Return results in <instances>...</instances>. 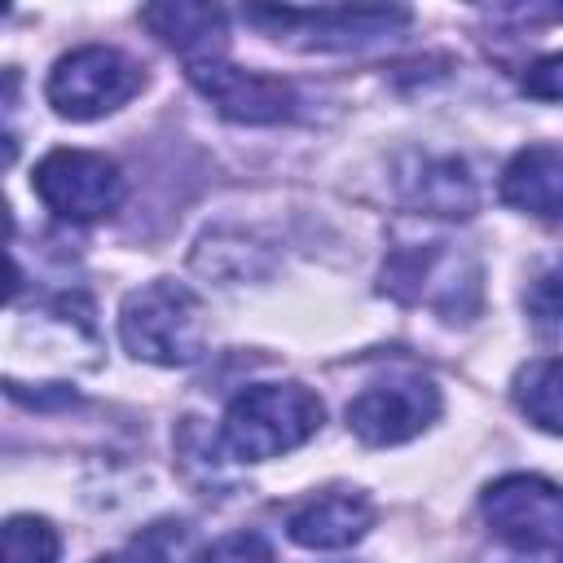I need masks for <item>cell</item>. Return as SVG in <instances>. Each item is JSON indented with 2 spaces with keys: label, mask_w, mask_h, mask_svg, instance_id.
<instances>
[{
  "label": "cell",
  "mask_w": 563,
  "mask_h": 563,
  "mask_svg": "<svg viewBox=\"0 0 563 563\" xmlns=\"http://www.w3.org/2000/svg\"><path fill=\"white\" fill-rule=\"evenodd\" d=\"M246 22L264 26L273 40H286L295 48L347 53V48H369L378 40H391L409 22V9L400 4H321V9L251 4Z\"/></svg>",
  "instance_id": "3957f363"
},
{
  "label": "cell",
  "mask_w": 563,
  "mask_h": 563,
  "mask_svg": "<svg viewBox=\"0 0 563 563\" xmlns=\"http://www.w3.org/2000/svg\"><path fill=\"white\" fill-rule=\"evenodd\" d=\"M92 563H163L150 545H128V550H114V554H101V559H92Z\"/></svg>",
  "instance_id": "ac0fdd59"
},
{
  "label": "cell",
  "mask_w": 563,
  "mask_h": 563,
  "mask_svg": "<svg viewBox=\"0 0 563 563\" xmlns=\"http://www.w3.org/2000/svg\"><path fill=\"white\" fill-rule=\"evenodd\" d=\"M369 528H374V506L361 493H321L286 519L290 541L303 550H347Z\"/></svg>",
  "instance_id": "9c48e42d"
},
{
  "label": "cell",
  "mask_w": 563,
  "mask_h": 563,
  "mask_svg": "<svg viewBox=\"0 0 563 563\" xmlns=\"http://www.w3.org/2000/svg\"><path fill=\"white\" fill-rule=\"evenodd\" d=\"M321 400L299 383H255L238 391L220 422V444L238 462H268L321 431Z\"/></svg>",
  "instance_id": "6da1fadb"
},
{
  "label": "cell",
  "mask_w": 563,
  "mask_h": 563,
  "mask_svg": "<svg viewBox=\"0 0 563 563\" xmlns=\"http://www.w3.org/2000/svg\"><path fill=\"white\" fill-rule=\"evenodd\" d=\"M501 202L541 220H563V150L559 145L519 150L501 172Z\"/></svg>",
  "instance_id": "8fae6325"
},
{
  "label": "cell",
  "mask_w": 563,
  "mask_h": 563,
  "mask_svg": "<svg viewBox=\"0 0 563 563\" xmlns=\"http://www.w3.org/2000/svg\"><path fill=\"white\" fill-rule=\"evenodd\" d=\"M422 211L435 216H466L475 207V185L466 176L462 163H422V172L413 176V194H409Z\"/></svg>",
  "instance_id": "4fadbf2b"
},
{
  "label": "cell",
  "mask_w": 563,
  "mask_h": 563,
  "mask_svg": "<svg viewBox=\"0 0 563 563\" xmlns=\"http://www.w3.org/2000/svg\"><path fill=\"white\" fill-rule=\"evenodd\" d=\"M515 405L541 431L563 435V356L532 361L528 369H519V378H515Z\"/></svg>",
  "instance_id": "7c38bea8"
},
{
  "label": "cell",
  "mask_w": 563,
  "mask_h": 563,
  "mask_svg": "<svg viewBox=\"0 0 563 563\" xmlns=\"http://www.w3.org/2000/svg\"><path fill=\"white\" fill-rule=\"evenodd\" d=\"M31 189L62 220H101L123 202V172L92 150H53L40 158Z\"/></svg>",
  "instance_id": "52a82bcc"
},
{
  "label": "cell",
  "mask_w": 563,
  "mask_h": 563,
  "mask_svg": "<svg viewBox=\"0 0 563 563\" xmlns=\"http://www.w3.org/2000/svg\"><path fill=\"white\" fill-rule=\"evenodd\" d=\"M57 528L40 515H13L4 523V563H57Z\"/></svg>",
  "instance_id": "5bb4252c"
},
{
  "label": "cell",
  "mask_w": 563,
  "mask_h": 563,
  "mask_svg": "<svg viewBox=\"0 0 563 563\" xmlns=\"http://www.w3.org/2000/svg\"><path fill=\"white\" fill-rule=\"evenodd\" d=\"M141 84H145V75L128 53L106 48V44H84L53 62L44 92L62 119L88 123V119H101V114L119 110L123 101H132L141 92Z\"/></svg>",
  "instance_id": "277c9868"
},
{
  "label": "cell",
  "mask_w": 563,
  "mask_h": 563,
  "mask_svg": "<svg viewBox=\"0 0 563 563\" xmlns=\"http://www.w3.org/2000/svg\"><path fill=\"white\" fill-rule=\"evenodd\" d=\"M523 303H528L532 321H541V325H563V260L550 264V268L528 286Z\"/></svg>",
  "instance_id": "9a60e30c"
},
{
  "label": "cell",
  "mask_w": 563,
  "mask_h": 563,
  "mask_svg": "<svg viewBox=\"0 0 563 563\" xmlns=\"http://www.w3.org/2000/svg\"><path fill=\"white\" fill-rule=\"evenodd\" d=\"M189 84L224 114L238 123H286L295 119V88L277 75H260V70H238L224 57L220 62H194L189 66Z\"/></svg>",
  "instance_id": "ba28073f"
},
{
  "label": "cell",
  "mask_w": 563,
  "mask_h": 563,
  "mask_svg": "<svg viewBox=\"0 0 563 563\" xmlns=\"http://www.w3.org/2000/svg\"><path fill=\"white\" fill-rule=\"evenodd\" d=\"M519 88L532 97V101H563V53H550V57H537Z\"/></svg>",
  "instance_id": "e0dca14e"
},
{
  "label": "cell",
  "mask_w": 563,
  "mask_h": 563,
  "mask_svg": "<svg viewBox=\"0 0 563 563\" xmlns=\"http://www.w3.org/2000/svg\"><path fill=\"white\" fill-rule=\"evenodd\" d=\"M119 339L136 361L189 365L207 352L202 299L185 282H172V277L145 282L119 308Z\"/></svg>",
  "instance_id": "7a4b0ae2"
},
{
  "label": "cell",
  "mask_w": 563,
  "mask_h": 563,
  "mask_svg": "<svg viewBox=\"0 0 563 563\" xmlns=\"http://www.w3.org/2000/svg\"><path fill=\"white\" fill-rule=\"evenodd\" d=\"M440 418V387L422 374H387L347 400V427L361 444L387 449L422 435Z\"/></svg>",
  "instance_id": "5b68a950"
},
{
  "label": "cell",
  "mask_w": 563,
  "mask_h": 563,
  "mask_svg": "<svg viewBox=\"0 0 563 563\" xmlns=\"http://www.w3.org/2000/svg\"><path fill=\"white\" fill-rule=\"evenodd\" d=\"M141 22L180 57L194 62H220L224 44H229V26H224V9L216 4H185V0H167V4H150L141 9Z\"/></svg>",
  "instance_id": "30bf717a"
},
{
  "label": "cell",
  "mask_w": 563,
  "mask_h": 563,
  "mask_svg": "<svg viewBox=\"0 0 563 563\" xmlns=\"http://www.w3.org/2000/svg\"><path fill=\"white\" fill-rule=\"evenodd\" d=\"M198 563H273V545L260 532H229L198 554Z\"/></svg>",
  "instance_id": "2e32d148"
},
{
  "label": "cell",
  "mask_w": 563,
  "mask_h": 563,
  "mask_svg": "<svg viewBox=\"0 0 563 563\" xmlns=\"http://www.w3.org/2000/svg\"><path fill=\"white\" fill-rule=\"evenodd\" d=\"M479 510L488 528L523 554H545L563 545V488L541 475L493 479L479 497Z\"/></svg>",
  "instance_id": "8992f818"
}]
</instances>
